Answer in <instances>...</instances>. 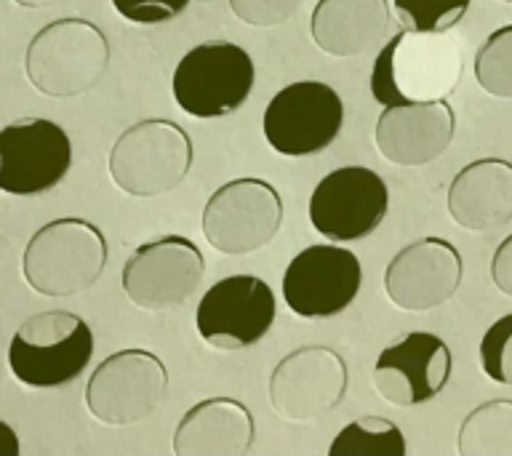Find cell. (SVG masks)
Wrapping results in <instances>:
<instances>
[{
	"label": "cell",
	"instance_id": "20",
	"mask_svg": "<svg viewBox=\"0 0 512 456\" xmlns=\"http://www.w3.org/2000/svg\"><path fill=\"white\" fill-rule=\"evenodd\" d=\"M256 424L246 403L235 398L200 400L174 430L176 456H246Z\"/></svg>",
	"mask_w": 512,
	"mask_h": 456
},
{
	"label": "cell",
	"instance_id": "32",
	"mask_svg": "<svg viewBox=\"0 0 512 456\" xmlns=\"http://www.w3.org/2000/svg\"><path fill=\"white\" fill-rule=\"evenodd\" d=\"M195 3H211V0H195Z\"/></svg>",
	"mask_w": 512,
	"mask_h": 456
},
{
	"label": "cell",
	"instance_id": "29",
	"mask_svg": "<svg viewBox=\"0 0 512 456\" xmlns=\"http://www.w3.org/2000/svg\"><path fill=\"white\" fill-rule=\"evenodd\" d=\"M491 280L504 296H512V235L496 246L494 259H491Z\"/></svg>",
	"mask_w": 512,
	"mask_h": 456
},
{
	"label": "cell",
	"instance_id": "5",
	"mask_svg": "<svg viewBox=\"0 0 512 456\" xmlns=\"http://www.w3.org/2000/svg\"><path fill=\"white\" fill-rule=\"evenodd\" d=\"M192 160L195 147L179 123L147 118L115 139L107 166L120 192L131 198H158L187 179Z\"/></svg>",
	"mask_w": 512,
	"mask_h": 456
},
{
	"label": "cell",
	"instance_id": "21",
	"mask_svg": "<svg viewBox=\"0 0 512 456\" xmlns=\"http://www.w3.org/2000/svg\"><path fill=\"white\" fill-rule=\"evenodd\" d=\"M390 22L387 0H318L310 32L323 54L347 59L382 48Z\"/></svg>",
	"mask_w": 512,
	"mask_h": 456
},
{
	"label": "cell",
	"instance_id": "22",
	"mask_svg": "<svg viewBox=\"0 0 512 456\" xmlns=\"http://www.w3.org/2000/svg\"><path fill=\"white\" fill-rule=\"evenodd\" d=\"M456 448L462 456H512V400H488L464 416Z\"/></svg>",
	"mask_w": 512,
	"mask_h": 456
},
{
	"label": "cell",
	"instance_id": "9",
	"mask_svg": "<svg viewBox=\"0 0 512 456\" xmlns=\"http://www.w3.org/2000/svg\"><path fill=\"white\" fill-rule=\"evenodd\" d=\"M344 126L342 96L320 80L280 88L264 110V139L286 158H307L334 144Z\"/></svg>",
	"mask_w": 512,
	"mask_h": 456
},
{
	"label": "cell",
	"instance_id": "6",
	"mask_svg": "<svg viewBox=\"0 0 512 456\" xmlns=\"http://www.w3.org/2000/svg\"><path fill=\"white\" fill-rule=\"evenodd\" d=\"M254 80L256 70L246 48L230 40H206L179 59L171 91L192 118H227L248 102Z\"/></svg>",
	"mask_w": 512,
	"mask_h": 456
},
{
	"label": "cell",
	"instance_id": "18",
	"mask_svg": "<svg viewBox=\"0 0 512 456\" xmlns=\"http://www.w3.org/2000/svg\"><path fill=\"white\" fill-rule=\"evenodd\" d=\"M456 112L446 99L384 107L376 120V150L392 166H427L451 147Z\"/></svg>",
	"mask_w": 512,
	"mask_h": 456
},
{
	"label": "cell",
	"instance_id": "8",
	"mask_svg": "<svg viewBox=\"0 0 512 456\" xmlns=\"http://www.w3.org/2000/svg\"><path fill=\"white\" fill-rule=\"evenodd\" d=\"M283 198L264 179L240 176L222 184L203 208V235L219 254H254L278 235Z\"/></svg>",
	"mask_w": 512,
	"mask_h": 456
},
{
	"label": "cell",
	"instance_id": "19",
	"mask_svg": "<svg viewBox=\"0 0 512 456\" xmlns=\"http://www.w3.org/2000/svg\"><path fill=\"white\" fill-rule=\"evenodd\" d=\"M448 214L462 230L488 232L512 222V163L480 158L448 184Z\"/></svg>",
	"mask_w": 512,
	"mask_h": 456
},
{
	"label": "cell",
	"instance_id": "3",
	"mask_svg": "<svg viewBox=\"0 0 512 456\" xmlns=\"http://www.w3.org/2000/svg\"><path fill=\"white\" fill-rule=\"evenodd\" d=\"M110 259L104 232L88 219L64 216L43 224L22 256V275L40 296L62 299L88 291Z\"/></svg>",
	"mask_w": 512,
	"mask_h": 456
},
{
	"label": "cell",
	"instance_id": "7",
	"mask_svg": "<svg viewBox=\"0 0 512 456\" xmlns=\"http://www.w3.org/2000/svg\"><path fill=\"white\" fill-rule=\"evenodd\" d=\"M166 392V363L155 352L128 347L107 355L88 376L86 408L96 422L126 427L155 414Z\"/></svg>",
	"mask_w": 512,
	"mask_h": 456
},
{
	"label": "cell",
	"instance_id": "31",
	"mask_svg": "<svg viewBox=\"0 0 512 456\" xmlns=\"http://www.w3.org/2000/svg\"><path fill=\"white\" fill-rule=\"evenodd\" d=\"M499 3H507V6H512V0H499Z\"/></svg>",
	"mask_w": 512,
	"mask_h": 456
},
{
	"label": "cell",
	"instance_id": "1",
	"mask_svg": "<svg viewBox=\"0 0 512 456\" xmlns=\"http://www.w3.org/2000/svg\"><path fill=\"white\" fill-rule=\"evenodd\" d=\"M462 48L448 32L403 30L379 48L371 94L382 107L446 99L462 78Z\"/></svg>",
	"mask_w": 512,
	"mask_h": 456
},
{
	"label": "cell",
	"instance_id": "30",
	"mask_svg": "<svg viewBox=\"0 0 512 456\" xmlns=\"http://www.w3.org/2000/svg\"><path fill=\"white\" fill-rule=\"evenodd\" d=\"M14 3L22 8H48L56 6V3H62V0H14Z\"/></svg>",
	"mask_w": 512,
	"mask_h": 456
},
{
	"label": "cell",
	"instance_id": "26",
	"mask_svg": "<svg viewBox=\"0 0 512 456\" xmlns=\"http://www.w3.org/2000/svg\"><path fill=\"white\" fill-rule=\"evenodd\" d=\"M480 366L491 382L512 387V315L486 328L480 339Z\"/></svg>",
	"mask_w": 512,
	"mask_h": 456
},
{
	"label": "cell",
	"instance_id": "12",
	"mask_svg": "<svg viewBox=\"0 0 512 456\" xmlns=\"http://www.w3.org/2000/svg\"><path fill=\"white\" fill-rule=\"evenodd\" d=\"M390 208V190L366 166H342L312 190L310 222L331 243H352L379 230Z\"/></svg>",
	"mask_w": 512,
	"mask_h": 456
},
{
	"label": "cell",
	"instance_id": "4",
	"mask_svg": "<svg viewBox=\"0 0 512 456\" xmlns=\"http://www.w3.org/2000/svg\"><path fill=\"white\" fill-rule=\"evenodd\" d=\"M94 358V331L75 312L46 310L19 323L8 344L11 374L35 390L75 382Z\"/></svg>",
	"mask_w": 512,
	"mask_h": 456
},
{
	"label": "cell",
	"instance_id": "13",
	"mask_svg": "<svg viewBox=\"0 0 512 456\" xmlns=\"http://www.w3.org/2000/svg\"><path fill=\"white\" fill-rule=\"evenodd\" d=\"M350 371L331 347L291 350L270 374V406L286 422H310L331 414L347 395Z\"/></svg>",
	"mask_w": 512,
	"mask_h": 456
},
{
	"label": "cell",
	"instance_id": "24",
	"mask_svg": "<svg viewBox=\"0 0 512 456\" xmlns=\"http://www.w3.org/2000/svg\"><path fill=\"white\" fill-rule=\"evenodd\" d=\"M472 70L486 94L494 99H512V24H504L483 40Z\"/></svg>",
	"mask_w": 512,
	"mask_h": 456
},
{
	"label": "cell",
	"instance_id": "17",
	"mask_svg": "<svg viewBox=\"0 0 512 456\" xmlns=\"http://www.w3.org/2000/svg\"><path fill=\"white\" fill-rule=\"evenodd\" d=\"M448 344L427 331H411L387 344L374 366V387L392 406H422L451 379Z\"/></svg>",
	"mask_w": 512,
	"mask_h": 456
},
{
	"label": "cell",
	"instance_id": "14",
	"mask_svg": "<svg viewBox=\"0 0 512 456\" xmlns=\"http://www.w3.org/2000/svg\"><path fill=\"white\" fill-rule=\"evenodd\" d=\"M72 166L70 134L46 118H22L0 131V190L40 195L64 182Z\"/></svg>",
	"mask_w": 512,
	"mask_h": 456
},
{
	"label": "cell",
	"instance_id": "25",
	"mask_svg": "<svg viewBox=\"0 0 512 456\" xmlns=\"http://www.w3.org/2000/svg\"><path fill=\"white\" fill-rule=\"evenodd\" d=\"M408 30L448 32L462 22L472 0H392Z\"/></svg>",
	"mask_w": 512,
	"mask_h": 456
},
{
	"label": "cell",
	"instance_id": "28",
	"mask_svg": "<svg viewBox=\"0 0 512 456\" xmlns=\"http://www.w3.org/2000/svg\"><path fill=\"white\" fill-rule=\"evenodd\" d=\"M192 0H112L123 19L134 24H163L184 14Z\"/></svg>",
	"mask_w": 512,
	"mask_h": 456
},
{
	"label": "cell",
	"instance_id": "11",
	"mask_svg": "<svg viewBox=\"0 0 512 456\" xmlns=\"http://www.w3.org/2000/svg\"><path fill=\"white\" fill-rule=\"evenodd\" d=\"M275 294L256 275H230L208 288L195 312L200 339L214 350H248L275 323Z\"/></svg>",
	"mask_w": 512,
	"mask_h": 456
},
{
	"label": "cell",
	"instance_id": "2",
	"mask_svg": "<svg viewBox=\"0 0 512 456\" xmlns=\"http://www.w3.org/2000/svg\"><path fill=\"white\" fill-rule=\"evenodd\" d=\"M110 67V43L88 19L64 16L40 27L27 43L24 72L43 96L70 99L99 86Z\"/></svg>",
	"mask_w": 512,
	"mask_h": 456
},
{
	"label": "cell",
	"instance_id": "15",
	"mask_svg": "<svg viewBox=\"0 0 512 456\" xmlns=\"http://www.w3.org/2000/svg\"><path fill=\"white\" fill-rule=\"evenodd\" d=\"M363 286V267L350 248L320 243L299 251L283 275V299L299 318H334Z\"/></svg>",
	"mask_w": 512,
	"mask_h": 456
},
{
	"label": "cell",
	"instance_id": "16",
	"mask_svg": "<svg viewBox=\"0 0 512 456\" xmlns=\"http://www.w3.org/2000/svg\"><path fill=\"white\" fill-rule=\"evenodd\" d=\"M462 254L443 238H422L400 248L384 270V294L406 312H427L459 291Z\"/></svg>",
	"mask_w": 512,
	"mask_h": 456
},
{
	"label": "cell",
	"instance_id": "27",
	"mask_svg": "<svg viewBox=\"0 0 512 456\" xmlns=\"http://www.w3.org/2000/svg\"><path fill=\"white\" fill-rule=\"evenodd\" d=\"M304 6V0H230V11L248 27L267 30L288 22Z\"/></svg>",
	"mask_w": 512,
	"mask_h": 456
},
{
	"label": "cell",
	"instance_id": "10",
	"mask_svg": "<svg viewBox=\"0 0 512 456\" xmlns=\"http://www.w3.org/2000/svg\"><path fill=\"white\" fill-rule=\"evenodd\" d=\"M206 275V259L192 240L163 235L147 240L123 264V291L139 310H174L190 299Z\"/></svg>",
	"mask_w": 512,
	"mask_h": 456
},
{
	"label": "cell",
	"instance_id": "23",
	"mask_svg": "<svg viewBox=\"0 0 512 456\" xmlns=\"http://www.w3.org/2000/svg\"><path fill=\"white\" fill-rule=\"evenodd\" d=\"M406 451L400 427L384 416H360L328 446V456H406Z\"/></svg>",
	"mask_w": 512,
	"mask_h": 456
}]
</instances>
